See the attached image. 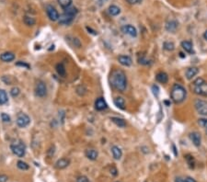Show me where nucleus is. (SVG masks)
<instances>
[{"label": "nucleus", "mask_w": 207, "mask_h": 182, "mask_svg": "<svg viewBox=\"0 0 207 182\" xmlns=\"http://www.w3.org/2000/svg\"><path fill=\"white\" fill-rule=\"evenodd\" d=\"M110 83L118 91L123 92L127 87V78L123 71L116 69L110 74Z\"/></svg>", "instance_id": "f257e3e1"}, {"label": "nucleus", "mask_w": 207, "mask_h": 182, "mask_svg": "<svg viewBox=\"0 0 207 182\" xmlns=\"http://www.w3.org/2000/svg\"><path fill=\"white\" fill-rule=\"evenodd\" d=\"M170 96H171V99L174 103L179 104V103L183 102L184 99H186L187 92H186V89L182 86H180L179 84H175L171 88Z\"/></svg>", "instance_id": "f03ea898"}, {"label": "nucleus", "mask_w": 207, "mask_h": 182, "mask_svg": "<svg viewBox=\"0 0 207 182\" xmlns=\"http://www.w3.org/2000/svg\"><path fill=\"white\" fill-rule=\"evenodd\" d=\"M10 149H11L12 153H13L14 154H16L17 156H19V157H22V156L25 155L26 146H25V145H24L22 142L11 144Z\"/></svg>", "instance_id": "7ed1b4c3"}, {"label": "nucleus", "mask_w": 207, "mask_h": 182, "mask_svg": "<svg viewBox=\"0 0 207 182\" xmlns=\"http://www.w3.org/2000/svg\"><path fill=\"white\" fill-rule=\"evenodd\" d=\"M16 121H17V124H18L19 127L25 128V127H27L31 123V119H30V117L27 114L20 112V113L18 114Z\"/></svg>", "instance_id": "20e7f679"}, {"label": "nucleus", "mask_w": 207, "mask_h": 182, "mask_svg": "<svg viewBox=\"0 0 207 182\" xmlns=\"http://www.w3.org/2000/svg\"><path fill=\"white\" fill-rule=\"evenodd\" d=\"M35 94L39 98H43L47 94V87L44 82L38 81L35 86Z\"/></svg>", "instance_id": "39448f33"}, {"label": "nucleus", "mask_w": 207, "mask_h": 182, "mask_svg": "<svg viewBox=\"0 0 207 182\" xmlns=\"http://www.w3.org/2000/svg\"><path fill=\"white\" fill-rule=\"evenodd\" d=\"M46 12H47V15L49 17V19L53 21H56L59 19V13L58 11L55 9V7H54L53 6L49 5L46 6Z\"/></svg>", "instance_id": "423d86ee"}, {"label": "nucleus", "mask_w": 207, "mask_h": 182, "mask_svg": "<svg viewBox=\"0 0 207 182\" xmlns=\"http://www.w3.org/2000/svg\"><path fill=\"white\" fill-rule=\"evenodd\" d=\"M193 92L196 95L207 97V82H204L199 86H193Z\"/></svg>", "instance_id": "0eeeda50"}, {"label": "nucleus", "mask_w": 207, "mask_h": 182, "mask_svg": "<svg viewBox=\"0 0 207 182\" xmlns=\"http://www.w3.org/2000/svg\"><path fill=\"white\" fill-rule=\"evenodd\" d=\"M75 16H74V15H72V14H70L68 12H67V11H65L60 17H59V23L60 24H63V25H68L70 24L72 21H73V19H74V18H75Z\"/></svg>", "instance_id": "6e6552de"}, {"label": "nucleus", "mask_w": 207, "mask_h": 182, "mask_svg": "<svg viewBox=\"0 0 207 182\" xmlns=\"http://www.w3.org/2000/svg\"><path fill=\"white\" fill-rule=\"evenodd\" d=\"M195 108L197 109V111L199 112V114L206 116L207 115V103L204 100H196L195 101Z\"/></svg>", "instance_id": "1a4fd4ad"}, {"label": "nucleus", "mask_w": 207, "mask_h": 182, "mask_svg": "<svg viewBox=\"0 0 207 182\" xmlns=\"http://www.w3.org/2000/svg\"><path fill=\"white\" fill-rule=\"evenodd\" d=\"M122 32L127 35H130L132 37H136L137 36V31L136 29L132 26V25H124L122 27Z\"/></svg>", "instance_id": "9d476101"}, {"label": "nucleus", "mask_w": 207, "mask_h": 182, "mask_svg": "<svg viewBox=\"0 0 207 182\" xmlns=\"http://www.w3.org/2000/svg\"><path fill=\"white\" fill-rule=\"evenodd\" d=\"M190 139L192 140V144L195 146H201V142H202V138H201V135L197 133V132H193V133H190Z\"/></svg>", "instance_id": "9b49d317"}, {"label": "nucleus", "mask_w": 207, "mask_h": 182, "mask_svg": "<svg viewBox=\"0 0 207 182\" xmlns=\"http://www.w3.org/2000/svg\"><path fill=\"white\" fill-rule=\"evenodd\" d=\"M70 164V160L67 158H61L59 160L56 161L55 163V167L57 169H64L66 167H67Z\"/></svg>", "instance_id": "f8f14e48"}, {"label": "nucleus", "mask_w": 207, "mask_h": 182, "mask_svg": "<svg viewBox=\"0 0 207 182\" xmlns=\"http://www.w3.org/2000/svg\"><path fill=\"white\" fill-rule=\"evenodd\" d=\"M0 59L3 62L9 63V62H12L15 59V54L13 53H10V52H6V53H3L0 55Z\"/></svg>", "instance_id": "ddd939ff"}, {"label": "nucleus", "mask_w": 207, "mask_h": 182, "mask_svg": "<svg viewBox=\"0 0 207 182\" xmlns=\"http://www.w3.org/2000/svg\"><path fill=\"white\" fill-rule=\"evenodd\" d=\"M118 61L123 66H130L132 65V63H133L131 57L128 56V55H121V56H119L118 57Z\"/></svg>", "instance_id": "4468645a"}, {"label": "nucleus", "mask_w": 207, "mask_h": 182, "mask_svg": "<svg viewBox=\"0 0 207 182\" xmlns=\"http://www.w3.org/2000/svg\"><path fill=\"white\" fill-rule=\"evenodd\" d=\"M85 154L89 160H92V161L96 160L98 158V155H99L98 151H96L95 149H87L86 152H85Z\"/></svg>", "instance_id": "2eb2a0df"}, {"label": "nucleus", "mask_w": 207, "mask_h": 182, "mask_svg": "<svg viewBox=\"0 0 207 182\" xmlns=\"http://www.w3.org/2000/svg\"><path fill=\"white\" fill-rule=\"evenodd\" d=\"M178 21L176 20H170L166 23V30L170 32H175L176 30L178 29Z\"/></svg>", "instance_id": "dca6fc26"}, {"label": "nucleus", "mask_w": 207, "mask_h": 182, "mask_svg": "<svg viewBox=\"0 0 207 182\" xmlns=\"http://www.w3.org/2000/svg\"><path fill=\"white\" fill-rule=\"evenodd\" d=\"M95 109L97 110H103V109H107V103L104 100L103 98H99L96 102H95Z\"/></svg>", "instance_id": "f3484780"}, {"label": "nucleus", "mask_w": 207, "mask_h": 182, "mask_svg": "<svg viewBox=\"0 0 207 182\" xmlns=\"http://www.w3.org/2000/svg\"><path fill=\"white\" fill-rule=\"evenodd\" d=\"M198 73H199V69L197 67H194V66L193 67H190V68H188L186 70V77H187V79L191 80Z\"/></svg>", "instance_id": "a211bd4d"}, {"label": "nucleus", "mask_w": 207, "mask_h": 182, "mask_svg": "<svg viewBox=\"0 0 207 182\" xmlns=\"http://www.w3.org/2000/svg\"><path fill=\"white\" fill-rule=\"evenodd\" d=\"M111 153H112V155H113L114 159H116V160H120L122 155H123V152H122L121 148L116 146L111 147Z\"/></svg>", "instance_id": "6ab92c4d"}, {"label": "nucleus", "mask_w": 207, "mask_h": 182, "mask_svg": "<svg viewBox=\"0 0 207 182\" xmlns=\"http://www.w3.org/2000/svg\"><path fill=\"white\" fill-rule=\"evenodd\" d=\"M156 79H157V82H159L161 84H166L169 80V76L165 72H159V73L157 74Z\"/></svg>", "instance_id": "aec40b11"}, {"label": "nucleus", "mask_w": 207, "mask_h": 182, "mask_svg": "<svg viewBox=\"0 0 207 182\" xmlns=\"http://www.w3.org/2000/svg\"><path fill=\"white\" fill-rule=\"evenodd\" d=\"M181 47L183 48V50L189 53H193V49H192V43L189 40H184L181 42Z\"/></svg>", "instance_id": "412c9836"}, {"label": "nucleus", "mask_w": 207, "mask_h": 182, "mask_svg": "<svg viewBox=\"0 0 207 182\" xmlns=\"http://www.w3.org/2000/svg\"><path fill=\"white\" fill-rule=\"evenodd\" d=\"M110 121L121 128H124L126 126V121L123 119H121L118 117H112V118H110Z\"/></svg>", "instance_id": "4be33fe9"}, {"label": "nucleus", "mask_w": 207, "mask_h": 182, "mask_svg": "<svg viewBox=\"0 0 207 182\" xmlns=\"http://www.w3.org/2000/svg\"><path fill=\"white\" fill-rule=\"evenodd\" d=\"M114 104L117 108L121 109H124L125 108V100L122 97H117L115 99H114Z\"/></svg>", "instance_id": "5701e85b"}, {"label": "nucleus", "mask_w": 207, "mask_h": 182, "mask_svg": "<svg viewBox=\"0 0 207 182\" xmlns=\"http://www.w3.org/2000/svg\"><path fill=\"white\" fill-rule=\"evenodd\" d=\"M185 159H186V162H187V164L189 165L190 168H194V167H195V160H194V157H193L192 154H186V155H185Z\"/></svg>", "instance_id": "b1692460"}, {"label": "nucleus", "mask_w": 207, "mask_h": 182, "mask_svg": "<svg viewBox=\"0 0 207 182\" xmlns=\"http://www.w3.org/2000/svg\"><path fill=\"white\" fill-rule=\"evenodd\" d=\"M55 69H56V72L58 73V74L60 76H65L66 75V67L64 66V64H57L56 66H55Z\"/></svg>", "instance_id": "393cba45"}, {"label": "nucleus", "mask_w": 207, "mask_h": 182, "mask_svg": "<svg viewBox=\"0 0 207 182\" xmlns=\"http://www.w3.org/2000/svg\"><path fill=\"white\" fill-rule=\"evenodd\" d=\"M7 94L4 89H0V105H4L7 102Z\"/></svg>", "instance_id": "a878e982"}, {"label": "nucleus", "mask_w": 207, "mask_h": 182, "mask_svg": "<svg viewBox=\"0 0 207 182\" xmlns=\"http://www.w3.org/2000/svg\"><path fill=\"white\" fill-rule=\"evenodd\" d=\"M109 13H110L111 16H117V15H119V14L121 13V9H120V7H118L117 6L112 5V6H110L109 7Z\"/></svg>", "instance_id": "bb28decb"}, {"label": "nucleus", "mask_w": 207, "mask_h": 182, "mask_svg": "<svg viewBox=\"0 0 207 182\" xmlns=\"http://www.w3.org/2000/svg\"><path fill=\"white\" fill-rule=\"evenodd\" d=\"M23 21H24V23H25L27 26H29V27L33 26V25H35V23H36V20H35L34 19L32 18V17H29V16H25L24 19H23Z\"/></svg>", "instance_id": "cd10ccee"}, {"label": "nucleus", "mask_w": 207, "mask_h": 182, "mask_svg": "<svg viewBox=\"0 0 207 182\" xmlns=\"http://www.w3.org/2000/svg\"><path fill=\"white\" fill-rule=\"evenodd\" d=\"M163 48H164L166 51L172 52L173 50L175 49V45H174V43L171 42V41H165L164 44H163Z\"/></svg>", "instance_id": "c85d7f7f"}, {"label": "nucleus", "mask_w": 207, "mask_h": 182, "mask_svg": "<svg viewBox=\"0 0 207 182\" xmlns=\"http://www.w3.org/2000/svg\"><path fill=\"white\" fill-rule=\"evenodd\" d=\"M58 3L64 9H67L71 6L72 0H58Z\"/></svg>", "instance_id": "c756f323"}, {"label": "nucleus", "mask_w": 207, "mask_h": 182, "mask_svg": "<svg viewBox=\"0 0 207 182\" xmlns=\"http://www.w3.org/2000/svg\"><path fill=\"white\" fill-rule=\"evenodd\" d=\"M17 167H18L19 169H21V170H28V169L30 168L29 165H28L26 162H23V161H21V160L18 161V163H17Z\"/></svg>", "instance_id": "7c9ffc66"}, {"label": "nucleus", "mask_w": 207, "mask_h": 182, "mask_svg": "<svg viewBox=\"0 0 207 182\" xmlns=\"http://www.w3.org/2000/svg\"><path fill=\"white\" fill-rule=\"evenodd\" d=\"M19 93H20V89H19V87H12V88H11V90H10V95H11L13 98L18 97V96L19 95Z\"/></svg>", "instance_id": "2f4dec72"}, {"label": "nucleus", "mask_w": 207, "mask_h": 182, "mask_svg": "<svg viewBox=\"0 0 207 182\" xmlns=\"http://www.w3.org/2000/svg\"><path fill=\"white\" fill-rule=\"evenodd\" d=\"M16 66H21V67H25V68H27V69H30V68H31V66H30L29 64H27V63H25V62H22V61H19V62H17V63H16Z\"/></svg>", "instance_id": "473e14b6"}, {"label": "nucleus", "mask_w": 207, "mask_h": 182, "mask_svg": "<svg viewBox=\"0 0 207 182\" xmlns=\"http://www.w3.org/2000/svg\"><path fill=\"white\" fill-rule=\"evenodd\" d=\"M198 124L201 127L207 129V119H199L198 120Z\"/></svg>", "instance_id": "72a5a7b5"}, {"label": "nucleus", "mask_w": 207, "mask_h": 182, "mask_svg": "<svg viewBox=\"0 0 207 182\" xmlns=\"http://www.w3.org/2000/svg\"><path fill=\"white\" fill-rule=\"evenodd\" d=\"M1 119L4 122H9L10 121V117L6 113H2L1 114Z\"/></svg>", "instance_id": "f704fd0d"}, {"label": "nucleus", "mask_w": 207, "mask_h": 182, "mask_svg": "<svg viewBox=\"0 0 207 182\" xmlns=\"http://www.w3.org/2000/svg\"><path fill=\"white\" fill-rule=\"evenodd\" d=\"M152 91H153L154 95H155L156 97H157L158 94H159V87H158L157 85H154V86L152 87Z\"/></svg>", "instance_id": "c9c22d12"}, {"label": "nucleus", "mask_w": 207, "mask_h": 182, "mask_svg": "<svg viewBox=\"0 0 207 182\" xmlns=\"http://www.w3.org/2000/svg\"><path fill=\"white\" fill-rule=\"evenodd\" d=\"M76 182H90V181H89V180H88L86 176H80V177L77 178Z\"/></svg>", "instance_id": "e433bc0d"}, {"label": "nucleus", "mask_w": 207, "mask_h": 182, "mask_svg": "<svg viewBox=\"0 0 207 182\" xmlns=\"http://www.w3.org/2000/svg\"><path fill=\"white\" fill-rule=\"evenodd\" d=\"M138 61H139V64H142V65H149V64H150L149 60L145 59L144 57L139 58V59H138Z\"/></svg>", "instance_id": "4c0bfd02"}, {"label": "nucleus", "mask_w": 207, "mask_h": 182, "mask_svg": "<svg viewBox=\"0 0 207 182\" xmlns=\"http://www.w3.org/2000/svg\"><path fill=\"white\" fill-rule=\"evenodd\" d=\"M204 82H205V80H204L203 78L199 77V78H197L196 80H194V81H193V86H199V85L203 84Z\"/></svg>", "instance_id": "58836bf2"}, {"label": "nucleus", "mask_w": 207, "mask_h": 182, "mask_svg": "<svg viewBox=\"0 0 207 182\" xmlns=\"http://www.w3.org/2000/svg\"><path fill=\"white\" fill-rule=\"evenodd\" d=\"M130 5H136V4H140L142 2V0H126Z\"/></svg>", "instance_id": "ea45409f"}, {"label": "nucleus", "mask_w": 207, "mask_h": 182, "mask_svg": "<svg viewBox=\"0 0 207 182\" xmlns=\"http://www.w3.org/2000/svg\"><path fill=\"white\" fill-rule=\"evenodd\" d=\"M7 180H8L7 176H6V175H4V174H1V175H0V182H6L7 181Z\"/></svg>", "instance_id": "a19ab883"}, {"label": "nucleus", "mask_w": 207, "mask_h": 182, "mask_svg": "<svg viewBox=\"0 0 207 182\" xmlns=\"http://www.w3.org/2000/svg\"><path fill=\"white\" fill-rule=\"evenodd\" d=\"M110 173H111L113 176H116V175H117V170H116V168H115V167H112V168L110 169Z\"/></svg>", "instance_id": "79ce46f5"}, {"label": "nucleus", "mask_w": 207, "mask_h": 182, "mask_svg": "<svg viewBox=\"0 0 207 182\" xmlns=\"http://www.w3.org/2000/svg\"><path fill=\"white\" fill-rule=\"evenodd\" d=\"M185 182H196L195 181V180H193L192 178H191V177H188L186 180H185Z\"/></svg>", "instance_id": "37998d69"}, {"label": "nucleus", "mask_w": 207, "mask_h": 182, "mask_svg": "<svg viewBox=\"0 0 207 182\" xmlns=\"http://www.w3.org/2000/svg\"><path fill=\"white\" fill-rule=\"evenodd\" d=\"M175 182H185V180L182 179V178H180V177H178V178H176V180H175Z\"/></svg>", "instance_id": "c03bdc74"}, {"label": "nucleus", "mask_w": 207, "mask_h": 182, "mask_svg": "<svg viewBox=\"0 0 207 182\" xmlns=\"http://www.w3.org/2000/svg\"><path fill=\"white\" fill-rule=\"evenodd\" d=\"M87 30L88 31V32H91L90 33H92V34H94V35H97V32H95V31H93V30H91L90 28H88V27H87Z\"/></svg>", "instance_id": "a18cd8bd"}, {"label": "nucleus", "mask_w": 207, "mask_h": 182, "mask_svg": "<svg viewBox=\"0 0 207 182\" xmlns=\"http://www.w3.org/2000/svg\"><path fill=\"white\" fill-rule=\"evenodd\" d=\"M172 147H173V152H174V154H175V155L177 156V155H178V153H177V151H176V147H175V146H174V145L172 146Z\"/></svg>", "instance_id": "49530a36"}, {"label": "nucleus", "mask_w": 207, "mask_h": 182, "mask_svg": "<svg viewBox=\"0 0 207 182\" xmlns=\"http://www.w3.org/2000/svg\"><path fill=\"white\" fill-rule=\"evenodd\" d=\"M204 38H205V40H207V31L205 32V33H204Z\"/></svg>", "instance_id": "de8ad7c7"}, {"label": "nucleus", "mask_w": 207, "mask_h": 182, "mask_svg": "<svg viewBox=\"0 0 207 182\" xmlns=\"http://www.w3.org/2000/svg\"><path fill=\"white\" fill-rule=\"evenodd\" d=\"M179 54H180V57H182V58L184 57V55H183V53H179Z\"/></svg>", "instance_id": "09e8293b"}, {"label": "nucleus", "mask_w": 207, "mask_h": 182, "mask_svg": "<svg viewBox=\"0 0 207 182\" xmlns=\"http://www.w3.org/2000/svg\"><path fill=\"white\" fill-rule=\"evenodd\" d=\"M205 133H206V134H207V129H206V130H205Z\"/></svg>", "instance_id": "8fccbe9b"}, {"label": "nucleus", "mask_w": 207, "mask_h": 182, "mask_svg": "<svg viewBox=\"0 0 207 182\" xmlns=\"http://www.w3.org/2000/svg\"><path fill=\"white\" fill-rule=\"evenodd\" d=\"M144 182H147V181H144Z\"/></svg>", "instance_id": "3c124183"}, {"label": "nucleus", "mask_w": 207, "mask_h": 182, "mask_svg": "<svg viewBox=\"0 0 207 182\" xmlns=\"http://www.w3.org/2000/svg\"><path fill=\"white\" fill-rule=\"evenodd\" d=\"M116 182H118V181H116Z\"/></svg>", "instance_id": "603ef678"}]
</instances>
